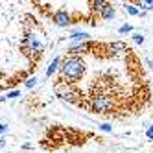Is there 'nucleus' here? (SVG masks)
Listing matches in <instances>:
<instances>
[{
    "label": "nucleus",
    "instance_id": "f257e3e1",
    "mask_svg": "<svg viewBox=\"0 0 153 153\" xmlns=\"http://www.w3.org/2000/svg\"><path fill=\"white\" fill-rule=\"evenodd\" d=\"M83 76H85V61L78 56H67L61 63L57 83L74 85V83L81 81Z\"/></svg>",
    "mask_w": 153,
    "mask_h": 153
},
{
    "label": "nucleus",
    "instance_id": "f03ea898",
    "mask_svg": "<svg viewBox=\"0 0 153 153\" xmlns=\"http://www.w3.org/2000/svg\"><path fill=\"white\" fill-rule=\"evenodd\" d=\"M91 113H96V114H109L114 109V100L111 94H102V96H94L89 100L87 103Z\"/></svg>",
    "mask_w": 153,
    "mask_h": 153
},
{
    "label": "nucleus",
    "instance_id": "7ed1b4c3",
    "mask_svg": "<svg viewBox=\"0 0 153 153\" xmlns=\"http://www.w3.org/2000/svg\"><path fill=\"white\" fill-rule=\"evenodd\" d=\"M22 50L28 57L31 59H39L42 56V52H45V48H42V42L39 41V37L35 33H26L24 35V41H22Z\"/></svg>",
    "mask_w": 153,
    "mask_h": 153
},
{
    "label": "nucleus",
    "instance_id": "20e7f679",
    "mask_svg": "<svg viewBox=\"0 0 153 153\" xmlns=\"http://www.w3.org/2000/svg\"><path fill=\"white\" fill-rule=\"evenodd\" d=\"M53 22H56L57 26H68V24H72V15L67 11V9H57L56 13H53Z\"/></svg>",
    "mask_w": 153,
    "mask_h": 153
},
{
    "label": "nucleus",
    "instance_id": "39448f33",
    "mask_svg": "<svg viewBox=\"0 0 153 153\" xmlns=\"http://www.w3.org/2000/svg\"><path fill=\"white\" fill-rule=\"evenodd\" d=\"M61 63H63V59H61V57H53V61L50 63V67L46 68V78H52V76L61 68Z\"/></svg>",
    "mask_w": 153,
    "mask_h": 153
},
{
    "label": "nucleus",
    "instance_id": "423d86ee",
    "mask_svg": "<svg viewBox=\"0 0 153 153\" xmlns=\"http://www.w3.org/2000/svg\"><path fill=\"white\" fill-rule=\"evenodd\" d=\"M114 15H116V9H114V6H113V4H107V6L102 9L100 19H103V20H109V19H113Z\"/></svg>",
    "mask_w": 153,
    "mask_h": 153
},
{
    "label": "nucleus",
    "instance_id": "0eeeda50",
    "mask_svg": "<svg viewBox=\"0 0 153 153\" xmlns=\"http://www.w3.org/2000/svg\"><path fill=\"white\" fill-rule=\"evenodd\" d=\"M89 33L87 31H72L70 33V41H74V42H87L89 41Z\"/></svg>",
    "mask_w": 153,
    "mask_h": 153
},
{
    "label": "nucleus",
    "instance_id": "6e6552de",
    "mask_svg": "<svg viewBox=\"0 0 153 153\" xmlns=\"http://www.w3.org/2000/svg\"><path fill=\"white\" fill-rule=\"evenodd\" d=\"M107 4H109V2H103V0H96V2H91V9H92V11L102 13V9H103Z\"/></svg>",
    "mask_w": 153,
    "mask_h": 153
},
{
    "label": "nucleus",
    "instance_id": "1a4fd4ad",
    "mask_svg": "<svg viewBox=\"0 0 153 153\" xmlns=\"http://www.w3.org/2000/svg\"><path fill=\"white\" fill-rule=\"evenodd\" d=\"M124 9H126L129 15H133V17H135V15H140V9H137L133 4H124Z\"/></svg>",
    "mask_w": 153,
    "mask_h": 153
},
{
    "label": "nucleus",
    "instance_id": "9d476101",
    "mask_svg": "<svg viewBox=\"0 0 153 153\" xmlns=\"http://www.w3.org/2000/svg\"><path fill=\"white\" fill-rule=\"evenodd\" d=\"M129 31H133V26L131 24H124L118 28V33H129Z\"/></svg>",
    "mask_w": 153,
    "mask_h": 153
},
{
    "label": "nucleus",
    "instance_id": "9b49d317",
    "mask_svg": "<svg viewBox=\"0 0 153 153\" xmlns=\"http://www.w3.org/2000/svg\"><path fill=\"white\" fill-rule=\"evenodd\" d=\"M19 94H20L19 91H11V92H7V94H4L2 98H0V100H2V102H4V100H6V98H17Z\"/></svg>",
    "mask_w": 153,
    "mask_h": 153
},
{
    "label": "nucleus",
    "instance_id": "f8f14e48",
    "mask_svg": "<svg viewBox=\"0 0 153 153\" xmlns=\"http://www.w3.org/2000/svg\"><path fill=\"white\" fill-rule=\"evenodd\" d=\"M133 41L137 42V45H142V42H144V35L142 33H133Z\"/></svg>",
    "mask_w": 153,
    "mask_h": 153
},
{
    "label": "nucleus",
    "instance_id": "ddd939ff",
    "mask_svg": "<svg viewBox=\"0 0 153 153\" xmlns=\"http://www.w3.org/2000/svg\"><path fill=\"white\" fill-rule=\"evenodd\" d=\"M37 81H39L37 78H30V79L26 81V89H31V87H35V85H37Z\"/></svg>",
    "mask_w": 153,
    "mask_h": 153
},
{
    "label": "nucleus",
    "instance_id": "4468645a",
    "mask_svg": "<svg viewBox=\"0 0 153 153\" xmlns=\"http://www.w3.org/2000/svg\"><path fill=\"white\" fill-rule=\"evenodd\" d=\"M146 137H148L149 140H153V126H149V127H148V131H146Z\"/></svg>",
    "mask_w": 153,
    "mask_h": 153
},
{
    "label": "nucleus",
    "instance_id": "2eb2a0df",
    "mask_svg": "<svg viewBox=\"0 0 153 153\" xmlns=\"http://www.w3.org/2000/svg\"><path fill=\"white\" fill-rule=\"evenodd\" d=\"M100 129H102V131H113V126H109V124H102V126H100Z\"/></svg>",
    "mask_w": 153,
    "mask_h": 153
},
{
    "label": "nucleus",
    "instance_id": "dca6fc26",
    "mask_svg": "<svg viewBox=\"0 0 153 153\" xmlns=\"http://www.w3.org/2000/svg\"><path fill=\"white\" fill-rule=\"evenodd\" d=\"M0 129H2V138H4L6 131H7V124H6V122H2V127H0Z\"/></svg>",
    "mask_w": 153,
    "mask_h": 153
}]
</instances>
